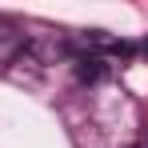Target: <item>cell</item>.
Segmentation results:
<instances>
[{
	"label": "cell",
	"instance_id": "1",
	"mask_svg": "<svg viewBox=\"0 0 148 148\" xmlns=\"http://www.w3.org/2000/svg\"><path fill=\"white\" fill-rule=\"evenodd\" d=\"M20 48H24V32L12 24V20H0V64H8Z\"/></svg>",
	"mask_w": 148,
	"mask_h": 148
}]
</instances>
